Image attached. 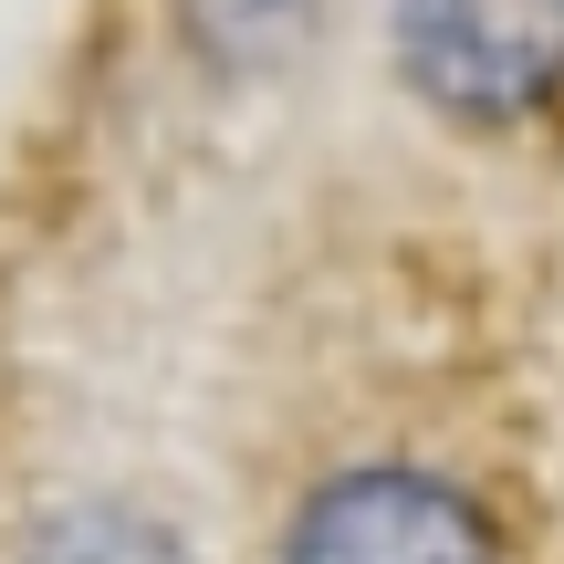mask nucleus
Returning <instances> with one entry per match:
<instances>
[{"label":"nucleus","mask_w":564,"mask_h":564,"mask_svg":"<svg viewBox=\"0 0 564 564\" xmlns=\"http://www.w3.org/2000/svg\"><path fill=\"white\" fill-rule=\"evenodd\" d=\"M398 74L460 126H512L564 84V0H398Z\"/></svg>","instance_id":"nucleus-1"},{"label":"nucleus","mask_w":564,"mask_h":564,"mask_svg":"<svg viewBox=\"0 0 564 564\" xmlns=\"http://www.w3.org/2000/svg\"><path fill=\"white\" fill-rule=\"evenodd\" d=\"M282 564H491V533L429 470H345L303 502Z\"/></svg>","instance_id":"nucleus-2"},{"label":"nucleus","mask_w":564,"mask_h":564,"mask_svg":"<svg viewBox=\"0 0 564 564\" xmlns=\"http://www.w3.org/2000/svg\"><path fill=\"white\" fill-rule=\"evenodd\" d=\"M21 564H188V554H178V533L147 523V512L74 502V512H53V523L32 533V554H21Z\"/></svg>","instance_id":"nucleus-3"}]
</instances>
